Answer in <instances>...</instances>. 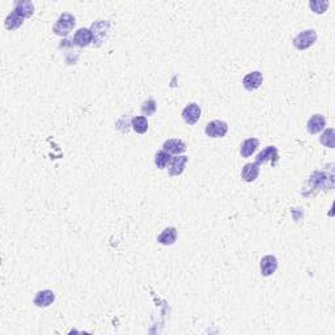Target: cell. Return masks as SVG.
Instances as JSON below:
<instances>
[{
    "label": "cell",
    "instance_id": "10",
    "mask_svg": "<svg viewBox=\"0 0 335 335\" xmlns=\"http://www.w3.org/2000/svg\"><path fill=\"white\" fill-rule=\"evenodd\" d=\"M326 126V118L321 114H314L312 117L309 118L308 123H307V129H308V133L314 135V134L320 133L325 129Z\"/></svg>",
    "mask_w": 335,
    "mask_h": 335
},
{
    "label": "cell",
    "instance_id": "14",
    "mask_svg": "<svg viewBox=\"0 0 335 335\" xmlns=\"http://www.w3.org/2000/svg\"><path fill=\"white\" fill-rule=\"evenodd\" d=\"M273 160H278V149L274 145H269L267 148H265L262 152H259L255 157V163L258 164H266Z\"/></svg>",
    "mask_w": 335,
    "mask_h": 335
},
{
    "label": "cell",
    "instance_id": "2",
    "mask_svg": "<svg viewBox=\"0 0 335 335\" xmlns=\"http://www.w3.org/2000/svg\"><path fill=\"white\" fill-rule=\"evenodd\" d=\"M317 41V33L313 29H308V30L300 31L299 34L293 38V46L296 47L297 50L304 51L309 49L310 46L314 45Z\"/></svg>",
    "mask_w": 335,
    "mask_h": 335
},
{
    "label": "cell",
    "instance_id": "20",
    "mask_svg": "<svg viewBox=\"0 0 335 335\" xmlns=\"http://www.w3.org/2000/svg\"><path fill=\"white\" fill-rule=\"evenodd\" d=\"M329 5H330V3H329V1H324V0H312V1H309V7H310V9H312L313 12L318 13V15L325 13V12L328 11Z\"/></svg>",
    "mask_w": 335,
    "mask_h": 335
},
{
    "label": "cell",
    "instance_id": "19",
    "mask_svg": "<svg viewBox=\"0 0 335 335\" xmlns=\"http://www.w3.org/2000/svg\"><path fill=\"white\" fill-rule=\"evenodd\" d=\"M170 161L171 155L170 153H168L167 151H164V149L159 151V152L156 153V156H155V164H156V167L159 168V169H165L168 165L170 164Z\"/></svg>",
    "mask_w": 335,
    "mask_h": 335
},
{
    "label": "cell",
    "instance_id": "8",
    "mask_svg": "<svg viewBox=\"0 0 335 335\" xmlns=\"http://www.w3.org/2000/svg\"><path fill=\"white\" fill-rule=\"evenodd\" d=\"M13 12L21 16L23 19L31 17V15L34 13V4L29 0H19L13 5Z\"/></svg>",
    "mask_w": 335,
    "mask_h": 335
},
{
    "label": "cell",
    "instance_id": "12",
    "mask_svg": "<svg viewBox=\"0 0 335 335\" xmlns=\"http://www.w3.org/2000/svg\"><path fill=\"white\" fill-rule=\"evenodd\" d=\"M163 149L167 151L168 153H170V155H177L178 156V155L186 151V144L181 139H169V140L164 141Z\"/></svg>",
    "mask_w": 335,
    "mask_h": 335
},
{
    "label": "cell",
    "instance_id": "5",
    "mask_svg": "<svg viewBox=\"0 0 335 335\" xmlns=\"http://www.w3.org/2000/svg\"><path fill=\"white\" fill-rule=\"evenodd\" d=\"M262 83H263V75H262V72H259V71H254V72H250V74H248L245 78H244V80H242V85H244V88H245L246 90L251 92V90L258 89V88L262 85Z\"/></svg>",
    "mask_w": 335,
    "mask_h": 335
},
{
    "label": "cell",
    "instance_id": "6",
    "mask_svg": "<svg viewBox=\"0 0 335 335\" xmlns=\"http://www.w3.org/2000/svg\"><path fill=\"white\" fill-rule=\"evenodd\" d=\"M54 301L55 293L53 292V291H50V289H45V291H39V292H37L33 303H34L35 307H38V308H47V307H50Z\"/></svg>",
    "mask_w": 335,
    "mask_h": 335
},
{
    "label": "cell",
    "instance_id": "13",
    "mask_svg": "<svg viewBox=\"0 0 335 335\" xmlns=\"http://www.w3.org/2000/svg\"><path fill=\"white\" fill-rule=\"evenodd\" d=\"M187 161V156H177L173 157L170 161V167H169V175L170 177H175V175H181L185 170V167H186Z\"/></svg>",
    "mask_w": 335,
    "mask_h": 335
},
{
    "label": "cell",
    "instance_id": "11",
    "mask_svg": "<svg viewBox=\"0 0 335 335\" xmlns=\"http://www.w3.org/2000/svg\"><path fill=\"white\" fill-rule=\"evenodd\" d=\"M259 164L258 163H249V164H245L241 170V177L245 182H254L255 179L258 178L259 175Z\"/></svg>",
    "mask_w": 335,
    "mask_h": 335
},
{
    "label": "cell",
    "instance_id": "18",
    "mask_svg": "<svg viewBox=\"0 0 335 335\" xmlns=\"http://www.w3.org/2000/svg\"><path fill=\"white\" fill-rule=\"evenodd\" d=\"M24 24V19L21 16H19L15 12H11L9 15L5 17V21H4V25L7 28L8 30H15L17 28H20Z\"/></svg>",
    "mask_w": 335,
    "mask_h": 335
},
{
    "label": "cell",
    "instance_id": "15",
    "mask_svg": "<svg viewBox=\"0 0 335 335\" xmlns=\"http://www.w3.org/2000/svg\"><path fill=\"white\" fill-rule=\"evenodd\" d=\"M175 241H177V229H175L174 226L165 228V229L159 234V237H157V242L165 246L173 245Z\"/></svg>",
    "mask_w": 335,
    "mask_h": 335
},
{
    "label": "cell",
    "instance_id": "21",
    "mask_svg": "<svg viewBox=\"0 0 335 335\" xmlns=\"http://www.w3.org/2000/svg\"><path fill=\"white\" fill-rule=\"evenodd\" d=\"M321 144L325 145V147H329V148H334L335 144V138H334V130L328 129L322 134V137L320 139Z\"/></svg>",
    "mask_w": 335,
    "mask_h": 335
},
{
    "label": "cell",
    "instance_id": "22",
    "mask_svg": "<svg viewBox=\"0 0 335 335\" xmlns=\"http://www.w3.org/2000/svg\"><path fill=\"white\" fill-rule=\"evenodd\" d=\"M156 109H157V104L156 101L153 100V98H149V100H147V101L143 102V105H141V113H143V115H153V114L156 113Z\"/></svg>",
    "mask_w": 335,
    "mask_h": 335
},
{
    "label": "cell",
    "instance_id": "16",
    "mask_svg": "<svg viewBox=\"0 0 335 335\" xmlns=\"http://www.w3.org/2000/svg\"><path fill=\"white\" fill-rule=\"evenodd\" d=\"M259 147V140L257 138H249L246 140L242 141L241 148H240V152H241L242 157H250L253 155L257 148Z\"/></svg>",
    "mask_w": 335,
    "mask_h": 335
},
{
    "label": "cell",
    "instance_id": "9",
    "mask_svg": "<svg viewBox=\"0 0 335 335\" xmlns=\"http://www.w3.org/2000/svg\"><path fill=\"white\" fill-rule=\"evenodd\" d=\"M278 269V259L274 255H265L261 259V274L263 277H271Z\"/></svg>",
    "mask_w": 335,
    "mask_h": 335
},
{
    "label": "cell",
    "instance_id": "4",
    "mask_svg": "<svg viewBox=\"0 0 335 335\" xmlns=\"http://www.w3.org/2000/svg\"><path fill=\"white\" fill-rule=\"evenodd\" d=\"M200 114H202V109L198 104L195 102H191L189 105L182 110V118L183 121L189 123V125H195L196 122L199 121L200 118Z\"/></svg>",
    "mask_w": 335,
    "mask_h": 335
},
{
    "label": "cell",
    "instance_id": "17",
    "mask_svg": "<svg viewBox=\"0 0 335 335\" xmlns=\"http://www.w3.org/2000/svg\"><path fill=\"white\" fill-rule=\"evenodd\" d=\"M131 126L137 134H145L148 130V119L144 115H138V117L133 118Z\"/></svg>",
    "mask_w": 335,
    "mask_h": 335
},
{
    "label": "cell",
    "instance_id": "1",
    "mask_svg": "<svg viewBox=\"0 0 335 335\" xmlns=\"http://www.w3.org/2000/svg\"><path fill=\"white\" fill-rule=\"evenodd\" d=\"M75 16L71 15V13H62L59 16V19L56 20V23L53 27V31H54L56 35H60V37H66V35L70 34V31L74 29L75 27Z\"/></svg>",
    "mask_w": 335,
    "mask_h": 335
},
{
    "label": "cell",
    "instance_id": "7",
    "mask_svg": "<svg viewBox=\"0 0 335 335\" xmlns=\"http://www.w3.org/2000/svg\"><path fill=\"white\" fill-rule=\"evenodd\" d=\"M93 41V31L88 28H82L79 29L74 35V43L79 47L88 46Z\"/></svg>",
    "mask_w": 335,
    "mask_h": 335
},
{
    "label": "cell",
    "instance_id": "3",
    "mask_svg": "<svg viewBox=\"0 0 335 335\" xmlns=\"http://www.w3.org/2000/svg\"><path fill=\"white\" fill-rule=\"evenodd\" d=\"M206 135L210 138H223L225 137L228 133V125L224 121H211L210 123H207L206 126Z\"/></svg>",
    "mask_w": 335,
    "mask_h": 335
}]
</instances>
